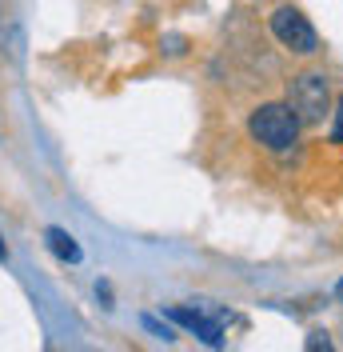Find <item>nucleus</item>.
<instances>
[{"mask_svg":"<svg viewBox=\"0 0 343 352\" xmlns=\"http://www.w3.org/2000/svg\"><path fill=\"white\" fill-rule=\"evenodd\" d=\"M248 132H252V140L263 144L268 153H287L300 140V116L287 109V104H259L248 116Z\"/></svg>","mask_w":343,"mask_h":352,"instance_id":"nucleus-1","label":"nucleus"},{"mask_svg":"<svg viewBox=\"0 0 343 352\" xmlns=\"http://www.w3.org/2000/svg\"><path fill=\"white\" fill-rule=\"evenodd\" d=\"M287 109L300 116V124H320L331 112V88L323 72H300L287 88Z\"/></svg>","mask_w":343,"mask_h":352,"instance_id":"nucleus-2","label":"nucleus"},{"mask_svg":"<svg viewBox=\"0 0 343 352\" xmlns=\"http://www.w3.org/2000/svg\"><path fill=\"white\" fill-rule=\"evenodd\" d=\"M272 36H276L287 52H296V56H316L320 52V36H316V28L307 24L300 8H292V4H283L272 12Z\"/></svg>","mask_w":343,"mask_h":352,"instance_id":"nucleus-3","label":"nucleus"},{"mask_svg":"<svg viewBox=\"0 0 343 352\" xmlns=\"http://www.w3.org/2000/svg\"><path fill=\"white\" fill-rule=\"evenodd\" d=\"M168 320H176V324H184L188 332H196L204 344H212V349H220L224 344V329H220V320H208L204 312H196V308H168Z\"/></svg>","mask_w":343,"mask_h":352,"instance_id":"nucleus-4","label":"nucleus"},{"mask_svg":"<svg viewBox=\"0 0 343 352\" xmlns=\"http://www.w3.org/2000/svg\"><path fill=\"white\" fill-rule=\"evenodd\" d=\"M44 241H48V248H52L64 264H80V256H84V252H80V244L72 241L64 228H48V232H44Z\"/></svg>","mask_w":343,"mask_h":352,"instance_id":"nucleus-5","label":"nucleus"},{"mask_svg":"<svg viewBox=\"0 0 343 352\" xmlns=\"http://www.w3.org/2000/svg\"><path fill=\"white\" fill-rule=\"evenodd\" d=\"M331 140L343 144V92H340V104H335V124H331Z\"/></svg>","mask_w":343,"mask_h":352,"instance_id":"nucleus-6","label":"nucleus"},{"mask_svg":"<svg viewBox=\"0 0 343 352\" xmlns=\"http://www.w3.org/2000/svg\"><path fill=\"white\" fill-rule=\"evenodd\" d=\"M335 296H340V300H343V280H340V285H335Z\"/></svg>","mask_w":343,"mask_h":352,"instance_id":"nucleus-7","label":"nucleus"},{"mask_svg":"<svg viewBox=\"0 0 343 352\" xmlns=\"http://www.w3.org/2000/svg\"><path fill=\"white\" fill-rule=\"evenodd\" d=\"M4 256H8V252H4V248H0V261H4Z\"/></svg>","mask_w":343,"mask_h":352,"instance_id":"nucleus-8","label":"nucleus"}]
</instances>
